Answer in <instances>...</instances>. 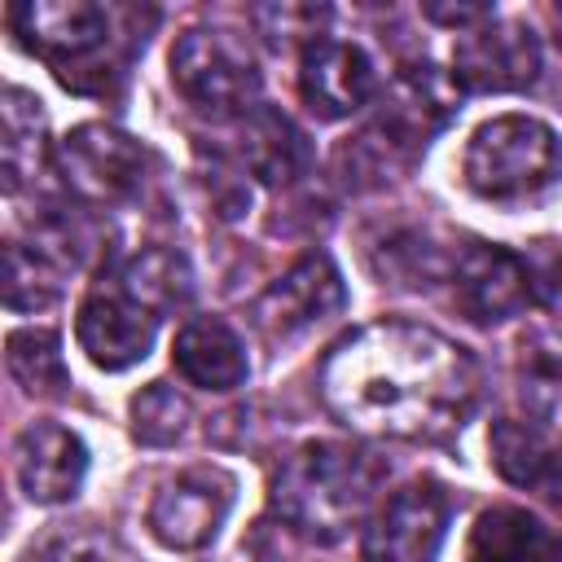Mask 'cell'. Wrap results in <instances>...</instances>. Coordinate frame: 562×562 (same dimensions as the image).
Listing matches in <instances>:
<instances>
[{"label":"cell","instance_id":"603a6c76","mask_svg":"<svg viewBox=\"0 0 562 562\" xmlns=\"http://www.w3.org/2000/svg\"><path fill=\"white\" fill-rule=\"evenodd\" d=\"M189 426V400L167 386V382H149L132 395V435L145 448H167L184 435Z\"/></svg>","mask_w":562,"mask_h":562},{"label":"cell","instance_id":"277c9868","mask_svg":"<svg viewBox=\"0 0 562 562\" xmlns=\"http://www.w3.org/2000/svg\"><path fill=\"white\" fill-rule=\"evenodd\" d=\"M9 26L22 48H31L57 70L61 83L88 88V75H97V88H105V75H119L110 61V9L92 0H26L9 9Z\"/></svg>","mask_w":562,"mask_h":562},{"label":"cell","instance_id":"7a4b0ae2","mask_svg":"<svg viewBox=\"0 0 562 562\" xmlns=\"http://www.w3.org/2000/svg\"><path fill=\"white\" fill-rule=\"evenodd\" d=\"M382 465L351 443H303L294 448L268 487L272 514L307 540H338L373 505Z\"/></svg>","mask_w":562,"mask_h":562},{"label":"cell","instance_id":"8992f818","mask_svg":"<svg viewBox=\"0 0 562 562\" xmlns=\"http://www.w3.org/2000/svg\"><path fill=\"white\" fill-rule=\"evenodd\" d=\"M57 176L79 202L105 206L140 184L145 149L110 123H83L57 140Z\"/></svg>","mask_w":562,"mask_h":562},{"label":"cell","instance_id":"83f0119b","mask_svg":"<svg viewBox=\"0 0 562 562\" xmlns=\"http://www.w3.org/2000/svg\"><path fill=\"white\" fill-rule=\"evenodd\" d=\"M553 22H558V31H562V4H558V9H553Z\"/></svg>","mask_w":562,"mask_h":562},{"label":"cell","instance_id":"4fadbf2b","mask_svg":"<svg viewBox=\"0 0 562 562\" xmlns=\"http://www.w3.org/2000/svg\"><path fill=\"white\" fill-rule=\"evenodd\" d=\"M299 92L312 114L321 119H347L364 110L378 92V70L369 53L351 40H316L299 57Z\"/></svg>","mask_w":562,"mask_h":562},{"label":"cell","instance_id":"9c48e42d","mask_svg":"<svg viewBox=\"0 0 562 562\" xmlns=\"http://www.w3.org/2000/svg\"><path fill=\"white\" fill-rule=\"evenodd\" d=\"M448 531V496L435 483H408L369 518L360 562H435Z\"/></svg>","mask_w":562,"mask_h":562},{"label":"cell","instance_id":"8fae6325","mask_svg":"<svg viewBox=\"0 0 562 562\" xmlns=\"http://www.w3.org/2000/svg\"><path fill=\"white\" fill-rule=\"evenodd\" d=\"M154 334H158V316L145 312L140 303H132L119 285L92 290L79 303V316H75L79 351L97 369H110V373L132 369L136 360H145L149 347H154Z\"/></svg>","mask_w":562,"mask_h":562},{"label":"cell","instance_id":"44dd1931","mask_svg":"<svg viewBox=\"0 0 562 562\" xmlns=\"http://www.w3.org/2000/svg\"><path fill=\"white\" fill-rule=\"evenodd\" d=\"M61 294V263L44 246L9 241L4 246V307L9 312H44Z\"/></svg>","mask_w":562,"mask_h":562},{"label":"cell","instance_id":"e0dca14e","mask_svg":"<svg viewBox=\"0 0 562 562\" xmlns=\"http://www.w3.org/2000/svg\"><path fill=\"white\" fill-rule=\"evenodd\" d=\"M176 369L202 386V391H233L246 382V347L237 338V329L220 316H193L171 347Z\"/></svg>","mask_w":562,"mask_h":562},{"label":"cell","instance_id":"5bb4252c","mask_svg":"<svg viewBox=\"0 0 562 562\" xmlns=\"http://www.w3.org/2000/svg\"><path fill=\"white\" fill-rule=\"evenodd\" d=\"M13 474L26 501L35 505H61L79 492L88 474V448L75 430L57 422H31L13 439Z\"/></svg>","mask_w":562,"mask_h":562},{"label":"cell","instance_id":"ffe728a7","mask_svg":"<svg viewBox=\"0 0 562 562\" xmlns=\"http://www.w3.org/2000/svg\"><path fill=\"white\" fill-rule=\"evenodd\" d=\"M4 364L13 373V382L31 395H61L70 373H66V360H61V338L53 329H13L9 342H4Z\"/></svg>","mask_w":562,"mask_h":562},{"label":"cell","instance_id":"2e32d148","mask_svg":"<svg viewBox=\"0 0 562 562\" xmlns=\"http://www.w3.org/2000/svg\"><path fill=\"white\" fill-rule=\"evenodd\" d=\"M465 562H562V536L518 505H496L474 518Z\"/></svg>","mask_w":562,"mask_h":562},{"label":"cell","instance_id":"52a82bcc","mask_svg":"<svg viewBox=\"0 0 562 562\" xmlns=\"http://www.w3.org/2000/svg\"><path fill=\"white\" fill-rule=\"evenodd\" d=\"M233 474L220 465H189L167 479L149 501V531L167 549H202L215 540L233 509Z\"/></svg>","mask_w":562,"mask_h":562},{"label":"cell","instance_id":"ba28073f","mask_svg":"<svg viewBox=\"0 0 562 562\" xmlns=\"http://www.w3.org/2000/svg\"><path fill=\"white\" fill-rule=\"evenodd\" d=\"M540 79V40L522 22H483L452 48V83L465 92H522Z\"/></svg>","mask_w":562,"mask_h":562},{"label":"cell","instance_id":"d6986e66","mask_svg":"<svg viewBox=\"0 0 562 562\" xmlns=\"http://www.w3.org/2000/svg\"><path fill=\"white\" fill-rule=\"evenodd\" d=\"M132 303H140L145 312L162 316V312H176L189 303L193 294V272H189V259L180 250H167V246H145L136 255H127L114 272V281Z\"/></svg>","mask_w":562,"mask_h":562},{"label":"cell","instance_id":"d4e9b609","mask_svg":"<svg viewBox=\"0 0 562 562\" xmlns=\"http://www.w3.org/2000/svg\"><path fill=\"white\" fill-rule=\"evenodd\" d=\"M536 303H562V241H536L522 255Z\"/></svg>","mask_w":562,"mask_h":562},{"label":"cell","instance_id":"7c38bea8","mask_svg":"<svg viewBox=\"0 0 562 562\" xmlns=\"http://www.w3.org/2000/svg\"><path fill=\"white\" fill-rule=\"evenodd\" d=\"M452 299L479 325L509 321L527 303H536L531 277L522 268V255H514L505 246H483V241L465 246L457 255V263H452Z\"/></svg>","mask_w":562,"mask_h":562},{"label":"cell","instance_id":"7402d4cb","mask_svg":"<svg viewBox=\"0 0 562 562\" xmlns=\"http://www.w3.org/2000/svg\"><path fill=\"white\" fill-rule=\"evenodd\" d=\"M549 443L531 422L518 417H501L492 426V461L501 470V479L518 483V487H540V474L549 465Z\"/></svg>","mask_w":562,"mask_h":562},{"label":"cell","instance_id":"4316f807","mask_svg":"<svg viewBox=\"0 0 562 562\" xmlns=\"http://www.w3.org/2000/svg\"><path fill=\"white\" fill-rule=\"evenodd\" d=\"M540 492L562 509V443L549 452V465H544V474H540Z\"/></svg>","mask_w":562,"mask_h":562},{"label":"cell","instance_id":"5b68a950","mask_svg":"<svg viewBox=\"0 0 562 562\" xmlns=\"http://www.w3.org/2000/svg\"><path fill=\"white\" fill-rule=\"evenodd\" d=\"M171 83L193 110L211 119H241L255 110L259 66L237 31L189 26L171 48Z\"/></svg>","mask_w":562,"mask_h":562},{"label":"cell","instance_id":"9a60e30c","mask_svg":"<svg viewBox=\"0 0 562 562\" xmlns=\"http://www.w3.org/2000/svg\"><path fill=\"white\" fill-rule=\"evenodd\" d=\"M237 154H241V167L263 184H290L312 162V145L303 127L272 105H255L250 114H241Z\"/></svg>","mask_w":562,"mask_h":562},{"label":"cell","instance_id":"cb8c5ba5","mask_svg":"<svg viewBox=\"0 0 562 562\" xmlns=\"http://www.w3.org/2000/svg\"><path fill=\"white\" fill-rule=\"evenodd\" d=\"M22 562H119V549L92 522H57L40 540H31Z\"/></svg>","mask_w":562,"mask_h":562},{"label":"cell","instance_id":"ac0fdd59","mask_svg":"<svg viewBox=\"0 0 562 562\" xmlns=\"http://www.w3.org/2000/svg\"><path fill=\"white\" fill-rule=\"evenodd\" d=\"M48 162V123L40 101L26 88H4V105H0V171H4V189L18 193L22 184H31Z\"/></svg>","mask_w":562,"mask_h":562},{"label":"cell","instance_id":"6da1fadb","mask_svg":"<svg viewBox=\"0 0 562 562\" xmlns=\"http://www.w3.org/2000/svg\"><path fill=\"white\" fill-rule=\"evenodd\" d=\"M474 395V356L417 321L360 325L321 364V400L356 435L439 439L465 422Z\"/></svg>","mask_w":562,"mask_h":562},{"label":"cell","instance_id":"484cf974","mask_svg":"<svg viewBox=\"0 0 562 562\" xmlns=\"http://www.w3.org/2000/svg\"><path fill=\"white\" fill-rule=\"evenodd\" d=\"M426 18L448 22V26H483L492 22V4H426Z\"/></svg>","mask_w":562,"mask_h":562},{"label":"cell","instance_id":"3957f363","mask_svg":"<svg viewBox=\"0 0 562 562\" xmlns=\"http://www.w3.org/2000/svg\"><path fill=\"white\" fill-rule=\"evenodd\" d=\"M461 180L483 202H527L562 180V140L544 119L496 114L470 132Z\"/></svg>","mask_w":562,"mask_h":562},{"label":"cell","instance_id":"30bf717a","mask_svg":"<svg viewBox=\"0 0 562 562\" xmlns=\"http://www.w3.org/2000/svg\"><path fill=\"white\" fill-rule=\"evenodd\" d=\"M347 303V285H342V272L329 255H303L285 277H277L259 303H255V321L268 338H290V334H303L329 316H338Z\"/></svg>","mask_w":562,"mask_h":562}]
</instances>
